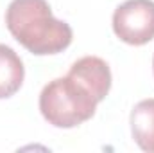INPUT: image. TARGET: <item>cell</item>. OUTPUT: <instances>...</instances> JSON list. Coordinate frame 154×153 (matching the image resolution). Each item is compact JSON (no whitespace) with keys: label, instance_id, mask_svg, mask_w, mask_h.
<instances>
[{"label":"cell","instance_id":"7a4b0ae2","mask_svg":"<svg viewBox=\"0 0 154 153\" xmlns=\"http://www.w3.org/2000/svg\"><path fill=\"white\" fill-rule=\"evenodd\" d=\"M95 97L68 74L48 81L39 94V112L54 128H75L90 121L97 110Z\"/></svg>","mask_w":154,"mask_h":153},{"label":"cell","instance_id":"277c9868","mask_svg":"<svg viewBox=\"0 0 154 153\" xmlns=\"http://www.w3.org/2000/svg\"><path fill=\"white\" fill-rule=\"evenodd\" d=\"M68 76L79 81L95 97L97 103L106 99V96L111 90V83H113L109 65L102 58H97V56L79 58L75 63H72Z\"/></svg>","mask_w":154,"mask_h":153},{"label":"cell","instance_id":"3957f363","mask_svg":"<svg viewBox=\"0 0 154 153\" xmlns=\"http://www.w3.org/2000/svg\"><path fill=\"white\" fill-rule=\"evenodd\" d=\"M113 33L127 45H145L154 38V2L125 0L113 13Z\"/></svg>","mask_w":154,"mask_h":153},{"label":"cell","instance_id":"52a82bcc","mask_svg":"<svg viewBox=\"0 0 154 153\" xmlns=\"http://www.w3.org/2000/svg\"><path fill=\"white\" fill-rule=\"evenodd\" d=\"M152 70H154V58H152Z\"/></svg>","mask_w":154,"mask_h":153},{"label":"cell","instance_id":"5b68a950","mask_svg":"<svg viewBox=\"0 0 154 153\" xmlns=\"http://www.w3.org/2000/svg\"><path fill=\"white\" fill-rule=\"evenodd\" d=\"M25 67L22 58L9 47L0 43V99L13 97L23 85Z\"/></svg>","mask_w":154,"mask_h":153},{"label":"cell","instance_id":"6da1fadb","mask_svg":"<svg viewBox=\"0 0 154 153\" xmlns=\"http://www.w3.org/2000/svg\"><path fill=\"white\" fill-rule=\"evenodd\" d=\"M5 25L13 38L36 56L59 54L74 40L72 27L54 18L47 0H13L5 9Z\"/></svg>","mask_w":154,"mask_h":153},{"label":"cell","instance_id":"8992f818","mask_svg":"<svg viewBox=\"0 0 154 153\" xmlns=\"http://www.w3.org/2000/svg\"><path fill=\"white\" fill-rule=\"evenodd\" d=\"M131 133L140 150L154 153V99H143L131 110Z\"/></svg>","mask_w":154,"mask_h":153}]
</instances>
